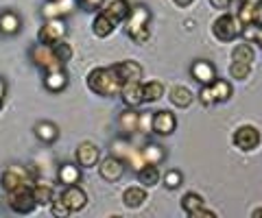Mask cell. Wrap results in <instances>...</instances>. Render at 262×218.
<instances>
[{
  "label": "cell",
  "mask_w": 262,
  "mask_h": 218,
  "mask_svg": "<svg viewBox=\"0 0 262 218\" xmlns=\"http://www.w3.org/2000/svg\"><path fill=\"white\" fill-rule=\"evenodd\" d=\"M243 3H249V5L256 7V5H260V3H262V0H243Z\"/></svg>",
  "instance_id": "obj_46"
},
{
  "label": "cell",
  "mask_w": 262,
  "mask_h": 218,
  "mask_svg": "<svg viewBox=\"0 0 262 218\" xmlns=\"http://www.w3.org/2000/svg\"><path fill=\"white\" fill-rule=\"evenodd\" d=\"M35 135L37 140H42L44 144H51L59 138V129H57L53 123H37L35 125Z\"/></svg>",
  "instance_id": "obj_22"
},
{
  "label": "cell",
  "mask_w": 262,
  "mask_h": 218,
  "mask_svg": "<svg viewBox=\"0 0 262 218\" xmlns=\"http://www.w3.org/2000/svg\"><path fill=\"white\" fill-rule=\"evenodd\" d=\"M253 24H258V27H262V3L256 5V11H253Z\"/></svg>",
  "instance_id": "obj_42"
},
{
  "label": "cell",
  "mask_w": 262,
  "mask_h": 218,
  "mask_svg": "<svg viewBox=\"0 0 262 218\" xmlns=\"http://www.w3.org/2000/svg\"><path fill=\"white\" fill-rule=\"evenodd\" d=\"M144 201H146V190L138 188V185H131V188L125 190V195H122V203H125L127 207H131V209L140 207Z\"/></svg>",
  "instance_id": "obj_19"
},
{
  "label": "cell",
  "mask_w": 262,
  "mask_h": 218,
  "mask_svg": "<svg viewBox=\"0 0 262 218\" xmlns=\"http://www.w3.org/2000/svg\"><path fill=\"white\" fill-rule=\"evenodd\" d=\"M31 57H33V61H35L39 68H44L46 72H48V70L63 68V63L55 57L53 48H51V46H46V44H37V46H33Z\"/></svg>",
  "instance_id": "obj_6"
},
{
  "label": "cell",
  "mask_w": 262,
  "mask_h": 218,
  "mask_svg": "<svg viewBox=\"0 0 262 218\" xmlns=\"http://www.w3.org/2000/svg\"><path fill=\"white\" fill-rule=\"evenodd\" d=\"M234 144L238 147L241 151H253L260 144V131L256 127H251V125H245L241 129H236V133H234Z\"/></svg>",
  "instance_id": "obj_7"
},
{
  "label": "cell",
  "mask_w": 262,
  "mask_h": 218,
  "mask_svg": "<svg viewBox=\"0 0 262 218\" xmlns=\"http://www.w3.org/2000/svg\"><path fill=\"white\" fill-rule=\"evenodd\" d=\"M138 131H142V133L153 131V116L151 114H138Z\"/></svg>",
  "instance_id": "obj_37"
},
{
  "label": "cell",
  "mask_w": 262,
  "mask_h": 218,
  "mask_svg": "<svg viewBox=\"0 0 262 218\" xmlns=\"http://www.w3.org/2000/svg\"><path fill=\"white\" fill-rule=\"evenodd\" d=\"M210 5L214 7V9H227V7L232 5V0H210Z\"/></svg>",
  "instance_id": "obj_41"
},
{
  "label": "cell",
  "mask_w": 262,
  "mask_h": 218,
  "mask_svg": "<svg viewBox=\"0 0 262 218\" xmlns=\"http://www.w3.org/2000/svg\"><path fill=\"white\" fill-rule=\"evenodd\" d=\"M77 159H79V166H83V168H94L96 161H98V149L94 147L92 142L79 144V149H77Z\"/></svg>",
  "instance_id": "obj_15"
},
{
  "label": "cell",
  "mask_w": 262,
  "mask_h": 218,
  "mask_svg": "<svg viewBox=\"0 0 262 218\" xmlns=\"http://www.w3.org/2000/svg\"><path fill=\"white\" fill-rule=\"evenodd\" d=\"M120 129L122 131H127V133L138 129V114L131 107L125 111V114H120Z\"/></svg>",
  "instance_id": "obj_32"
},
{
  "label": "cell",
  "mask_w": 262,
  "mask_h": 218,
  "mask_svg": "<svg viewBox=\"0 0 262 218\" xmlns=\"http://www.w3.org/2000/svg\"><path fill=\"white\" fill-rule=\"evenodd\" d=\"M256 39H258V44H262V27L258 29V35H256Z\"/></svg>",
  "instance_id": "obj_47"
},
{
  "label": "cell",
  "mask_w": 262,
  "mask_h": 218,
  "mask_svg": "<svg viewBox=\"0 0 262 218\" xmlns=\"http://www.w3.org/2000/svg\"><path fill=\"white\" fill-rule=\"evenodd\" d=\"M7 201H9V207L18 214H29L35 209V199L31 195V185H22L18 190H11Z\"/></svg>",
  "instance_id": "obj_4"
},
{
  "label": "cell",
  "mask_w": 262,
  "mask_h": 218,
  "mask_svg": "<svg viewBox=\"0 0 262 218\" xmlns=\"http://www.w3.org/2000/svg\"><path fill=\"white\" fill-rule=\"evenodd\" d=\"M114 68H116L118 77L122 79V83H127V81H140L142 79V68L138 66L136 61H120Z\"/></svg>",
  "instance_id": "obj_16"
},
{
  "label": "cell",
  "mask_w": 262,
  "mask_h": 218,
  "mask_svg": "<svg viewBox=\"0 0 262 218\" xmlns=\"http://www.w3.org/2000/svg\"><path fill=\"white\" fill-rule=\"evenodd\" d=\"M182 181H184V177H182V173H179V171H168L166 175H164V185L170 188V190L179 188V183H182Z\"/></svg>",
  "instance_id": "obj_36"
},
{
  "label": "cell",
  "mask_w": 262,
  "mask_h": 218,
  "mask_svg": "<svg viewBox=\"0 0 262 218\" xmlns=\"http://www.w3.org/2000/svg\"><path fill=\"white\" fill-rule=\"evenodd\" d=\"M44 85H46L51 92H61L63 87L68 85V75L63 72V68L48 70V72H46V79H44Z\"/></svg>",
  "instance_id": "obj_17"
},
{
  "label": "cell",
  "mask_w": 262,
  "mask_h": 218,
  "mask_svg": "<svg viewBox=\"0 0 262 218\" xmlns=\"http://www.w3.org/2000/svg\"><path fill=\"white\" fill-rule=\"evenodd\" d=\"M51 212H53V216H57V218H66L70 214V209L66 207V203L61 199H57V201H51Z\"/></svg>",
  "instance_id": "obj_38"
},
{
  "label": "cell",
  "mask_w": 262,
  "mask_h": 218,
  "mask_svg": "<svg viewBox=\"0 0 262 218\" xmlns=\"http://www.w3.org/2000/svg\"><path fill=\"white\" fill-rule=\"evenodd\" d=\"M120 96L122 101H125L127 107H138V105H142V83L140 81H127V83H122L120 87Z\"/></svg>",
  "instance_id": "obj_12"
},
{
  "label": "cell",
  "mask_w": 262,
  "mask_h": 218,
  "mask_svg": "<svg viewBox=\"0 0 262 218\" xmlns=\"http://www.w3.org/2000/svg\"><path fill=\"white\" fill-rule=\"evenodd\" d=\"M68 7L70 5L66 3V0H51V3L44 7V15L46 18H59L61 13L68 11Z\"/></svg>",
  "instance_id": "obj_30"
},
{
  "label": "cell",
  "mask_w": 262,
  "mask_h": 218,
  "mask_svg": "<svg viewBox=\"0 0 262 218\" xmlns=\"http://www.w3.org/2000/svg\"><path fill=\"white\" fill-rule=\"evenodd\" d=\"M199 99L203 105H212L214 103V96H212V90H210V85H201V94H199Z\"/></svg>",
  "instance_id": "obj_39"
},
{
  "label": "cell",
  "mask_w": 262,
  "mask_h": 218,
  "mask_svg": "<svg viewBox=\"0 0 262 218\" xmlns=\"http://www.w3.org/2000/svg\"><path fill=\"white\" fill-rule=\"evenodd\" d=\"M232 59L234 61H245V63H251L253 59H256V55H253V48L249 44H238L234 48L232 53Z\"/></svg>",
  "instance_id": "obj_31"
},
{
  "label": "cell",
  "mask_w": 262,
  "mask_h": 218,
  "mask_svg": "<svg viewBox=\"0 0 262 218\" xmlns=\"http://www.w3.org/2000/svg\"><path fill=\"white\" fill-rule=\"evenodd\" d=\"M79 179H81V173H79L77 166H72V164L59 166V181L63 185H72V183H77Z\"/></svg>",
  "instance_id": "obj_27"
},
{
  "label": "cell",
  "mask_w": 262,
  "mask_h": 218,
  "mask_svg": "<svg viewBox=\"0 0 262 218\" xmlns=\"http://www.w3.org/2000/svg\"><path fill=\"white\" fill-rule=\"evenodd\" d=\"M66 35V22L61 18H48V22L39 29V44H46V46H53L55 42H59Z\"/></svg>",
  "instance_id": "obj_5"
},
{
  "label": "cell",
  "mask_w": 262,
  "mask_h": 218,
  "mask_svg": "<svg viewBox=\"0 0 262 218\" xmlns=\"http://www.w3.org/2000/svg\"><path fill=\"white\" fill-rule=\"evenodd\" d=\"M127 35L134 39L136 44H144L149 42V22H151V11L144 5L131 7L127 13Z\"/></svg>",
  "instance_id": "obj_2"
},
{
  "label": "cell",
  "mask_w": 262,
  "mask_h": 218,
  "mask_svg": "<svg viewBox=\"0 0 262 218\" xmlns=\"http://www.w3.org/2000/svg\"><path fill=\"white\" fill-rule=\"evenodd\" d=\"M212 33H214V37L221 39V42H232V39H236L243 33V22L238 20V15L225 13L214 22Z\"/></svg>",
  "instance_id": "obj_3"
},
{
  "label": "cell",
  "mask_w": 262,
  "mask_h": 218,
  "mask_svg": "<svg viewBox=\"0 0 262 218\" xmlns=\"http://www.w3.org/2000/svg\"><path fill=\"white\" fill-rule=\"evenodd\" d=\"M173 3H175L177 7H188V5H192L194 0H173Z\"/></svg>",
  "instance_id": "obj_45"
},
{
  "label": "cell",
  "mask_w": 262,
  "mask_h": 218,
  "mask_svg": "<svg viewBox=\"0 0 262 218\" xmlns=\"http://www.w3.org/2000/svg\"><path fill=\"white\" fill-rule=\"evenodd\" d=\"M201 216H208V218H214L216 214L214 212H210V209H203V207H199L196 212L192 214V218H201Z\"/></svg>",
  "instance_id": "obj_43"
},
{
  "label": "cell",
  "mask_w": 262,
  "mask_h": 218,
  "mask_svg": "<svg viewBox=\"0 0 262 218\" xmlns=\"http://www.w3.org/2000/svg\"><path fill=\"white\" fill-rule=\"evenodd\" d=\"M53 53H55V57L59 59L61 63H66V61H70V57H72V48H70V44H66V42H55L53 46Z\"/></svg>",
  "instance_id": "obj_34"
},
{
  "label": "cell",
  "mask_w": 262,
  "mask_h": 218,
  "mask_svg": "<svg viewBox=\"0 0 262 218\" xmlns=\"http://www.w3.org/2000/svg\"><path fill=\"white\" fill-rule=\"evenodd\" d=\"M177 127V118L170 111H155L153 114V131L158 135H170Z\"/></svg>",
  "instance_id": "obj_14"
},
{
  "label": "cell",
  "mask_w": 262,
  "mask_h": 218,
  "mask_svg": "<svg viewBox=\"0 0 262 218\" xmlns=\"http://www.w3.org/2000/svg\"><path fill=\"white\" fill-rule=\"evenodd\" d=\"M20 31V18L13 11H3L0 13V33L13 35Z\"/></svg>",
  "instance_id": "obj_20"
},
{
  "label": "cell",
  "mask_w": 262,
  "mask_h": 218,
  "mask_svg": "<svg viewBox=\"0 0 262 218\" xmlns=\"http://www.w3.org/2000/svg\"><path fill=\"white\" fill-rule=\"evenodd\" d=\"M232 3H234V0H232Z\"/></svg>",
  "instance_id": "obj_49"
},
{
  "label": "cell",
  "mask_w": 262,
  "mask_h": 218,
  "mask_svg": "<svg viewBox=\"0 0 262 218\" xmlns=\"http://www.w3.org/2000/svg\"><path fill=\"white\" fill-rule=\"evenodd\" d=\"M79 5L83 7L85 11H96L98 7L103 5V0H79Z\"/></svg>",
  "instance_id": "obj_40"
},
{
  "label": "cell",
  "mask_w": 262,
  "mask_h": 218,
  "mask_svg": "<svg viewBox=\"0 0 262 218\" xmlns=\"http://www.w3.org/2000/svg\"><path fill=\"white\" fill-rule=\"evenodd\" d=\"M88 87L90 92H94L96 96H116L120 94L122 79L118 77L116 68H96L88 75Z\"/></svg>",
  "instance_id": "obj_1"
},
{
  "label": "cell",
  "mask_w": 262,
  "mask_h": 218,
  "mask_svg": "<svg viewBox=\"0 0 262 218\" xmlns=\"http://www.w3.org/2000/svg\"><path fill=\"white\" fill-rule=\"evenodd\" d=\"M164 96V85L160 81H149V83L142 85V101L144 103H155Z\"/></svg>",
  "instance_id": "obj_25"
},
{
  "label": "cell",
  "mask_w": 262,
  "mask_h": 218,
  "mask_svg": "<svg viewBox=\"0 0 262 218\" xmlns=\"http://www.w3.org/2000/svg\"><path fill=\"white\" fill-rule=\"evenodd\" d=\"M210 90H212V96H214V103H225L229 96H232V85H229L227 81H223V79L212 81Z\"/></svg>",
  "instance_id": "obj_23"
},
{
  "label": "cell",
  "mask_w": 262,
  "mask_h": 218,
  "mask_svg": "<svg viewBox=\"0 0 262 218\" xmlns=\"http://www.w3.org/2000/svg\"><path fill=\"white\" fill-rule=\"evenodd\" d=\"M138 179L144 188H153V185L160 183V171L155 164H144L142 168H138Z\"/></svg>",
  "instance_id": "obj_18"
},
{
  "label": "cell",
  "mask_w": 262,
  "mask_h": 218,
  "mask_svg": "<svg viewBox=\"0 0 262 218\" xmlns=\"http://www.w3.org/2000/svg\"><path fill=\"white\" fill-rule=\"evenodd\" d=\"M251 72V63H245V61H234L232 68H229V75H232L236 81H245Z\"/></svg>",
  "instance_id": "obj_33"
},
{
  "label": "cell",
  "mask_w": 262,
  "mask_h": 218,
  "mask_svg": "<svg viewBox=\"0 0 262 218\" xmlns=\"http://www.w3.org/2000/svg\"><path fill=\"white\" fill-rule=\"evenodd\" d=\"M170 103H173L175 107H188V105L192 103V92L184 85H177L170 90Z\"/></svg>",
  "instance_id": "obj_26"
},
{
  "label": "cell",
  "mask_w": 262,
  "mask_h": 218,
  "mask_svg": "<svg viewBox=\"0 0 262 218\" xmlns=\"http://www.w3.org/2000/svg\"><path fill=\"white\" fill-rule=\"evenodd\" d=\"M182 207L188 216H192L196 209L203 207V199L196 195V192H188V195H184V199H182Z\"/></svg>",
  "instance_id": "obj_28"
},
{
  "label": "cell",
  "mask_w": 262,
  "mask_h": 218,
  "mask_svg": "<svg viewBox=\"0 0 262 218\" xmlns=\"http://www.w3.org/2000/svg\"><path fill=\"white\" fill-rule=\"evenodd\" d=\"M142 159H144V164H155L158 166L160 161L164 159V151L158 147V144H149V147H144V151H142Z\"/></svg>",
  "instance_id": "obj_29"
},
{
  "label": "cell",
  "mask_w": 262,
  "mask_h": 218,
  "mask_svg": "<svg viewBox=\"0 0 262 218\" xmlns=\"http://www.w3.org/2000/svg\"><path fill=\"white\" fill-rule=\"evenodd\" d=\"M114 29H116V24H114L105 13H98L94 24H92V31H94L96 37H110L114 33Z\"/></svg>",
  "instance_id": "obj_21"
},
{
  "label": "cell",
  "mask_w": 262,
  "mask_h": 218,
  "mask_svg": "<svg viewBox=\"0 0 262 218\" xmlns=\"http://www.w3.org/2000/svg\"><path fill=\"white\" fill-rule=\"evenodd\" d=\"M253 11H256V7H253V5H249V3H243L241 5L238 20L243 22V27H245V24H253Z\"/></svg>",
  "instance_id": "obj_35"
},
{
  "label": "cell",
  "mask_w": 262,
  "mask_h": 218,
  "mask_svg": "<svg viewBox=\"0 0 262 218\" xmlns=\"http://www.w3.org/2000/svg\"><path fill=\"white\" fill-rule=\"evenodd\" d=\"M5 92H7V85H5V81L0 79V103L5 101Z\"/></svg>",
  "instance_id": "obj_44"
},
{
  "label": "cell",
  "mask_w": 262,
  "mask_h": 218,
  "mask_svg": "<svg viewBox=\"0 0 262 218\" xmlns=\"http://www.w3.org/2000/svg\"><path fill=\"white\" fill-rule=\"evenodd\" d=\"M66 207L70 209V212H79V209H83L85 203H88V197H85V192L79 188V185H66V190L61 192V197H59Z\"/></svg>",
  "instance_id": "obj_9"
},
{
  "label": "cell",
  "mask_w": 262,
  "mask_h": 218,
  "mask_svg": "<svg viewBox=\"0 0 262 218\" xmlns=\"http://www.w3.org/2000/svg\"><path fill=\"white\" fill-rule=\"evenodd\" d=\"M253 216H262V207H258V209H253Z\"/></svg>",
  "instance_id": "obj_48"
},
{
  "label": "cell",
  "mask_w": 262,
  "mask_h": 218,
  "mask_svg": "<svg viewBox=\"0 0 262 218\" xmlns=\"http://www.w3.org/2000/svg\"><path fill=\"white\" fill-rule=\"evenodd\" d=\"M190 75H192L194 81H199L201 85H210L212 81L216 79V70H214V66H212L210 61L199 59V61H194V63H192Z\"/></svg>",
  "instance_id": "obj_13"
},
{
  "label": "cell",
  "mask_w": 262,
  "mask_h": 218,
  "mask_svg": "<svg viewBox=\"0 0 262 218\" xmlns=\"http://www.w3.org/2000/svg\"><path fill=\"white\" fill-rule=\"evenodd\" d=\"M22 185H31L29 171H24V168H20V166H11L9 171H5V175H3V188L7 192L18 190V188H22Z\"/></svg>",
  "instance_id": "obj_8"
},
{
  "label": "cell",
  "mask_w": 262,
  "mask_h": 218,
  "mask_svg": "<svg viewBox=\"0 0 262 218\" xmlns=\"http://www.w3.org/2000/svg\"><path fill=\"white\" fill-rule=\"evenodd\" d=\"M98 11L107 15L114 24H120L122 20L127 18L129 5H127V0H103V5L98 7Z\"/></svg>",
  "instance_id": "obj_10"
},
{
  "label": "cell",
  "mask_w": 262,
  "mask_h": 218,
  "mask_svg": "<svg viewBox=\"0 0 262 218\" xmlns=\"http://www.w3.org/2000/svg\"><path fill=\"white\" fill-rule=\"evenodd\" d=\"M98 173H101V177L105 181H118L122 177V173H125V161H122L120 157H116V155H112V157L101 161Z\"/></svg>",
  "instance_id": "obj_11"
},
{
  "label": "cell",
  "mask_w": 262,
  "mask_h": 218,
  "mask_svg": "<svg viewBox=\"0 0 262 218\" xmlns=\"http://www.w3.org/2000/svg\"><path fill=\"white\" fill-rule=\"evenodd\" d=\"M31 195H33V199H35V205H51L53 188L48 183H35L31 188Z\"/></svg>",
  "instance_id": "obj_24"
}]
</instances>
